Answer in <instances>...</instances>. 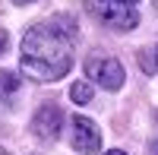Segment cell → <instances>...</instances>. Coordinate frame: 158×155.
<instances>
[{
	"label": "cell",
	"mask_w": 158,
	"mask_h": 155,
	"mask_svg": "<svg viewBox=\"0 0 158 155\" xmlns=\"http://www.w3.org/2000/svg\"><path fill=\"white\" fill-rule=\"evenodd\" d=\"M123 3H130V6H133V3H139V0H123Z\"/></svg>",
	"instance_id": "obj_12"
},
{
	"label": "cell",
	"mask_w": 158,
	"mask_h": 155,
	"mask_svg": "<svg viewBox=\"0 0 158 155\" xmlns=\"http://www.w3.org/2000/svg\"><path fill=\"white\" fill-rule=\"evenodd\" d=\"M85 6L101 25H108L114 32H130L139 25V13L123 0H85Z\"/></svg>",
	"instance_id": "obj_2"
},
{
	"label": "cell",
	"mask_w": 158,
	"mask_h": 155,
	"mask_svg": "<svg viewBox=\"0 0 158 155\" xmlns=\"http://www.w3.org/2000/svg\"><path fill=\"white\" fill-rule=\"evenodd\" d=\"M32 133L38 139H57L60 136V127H63V111L60 105H54V101H48V105H41L35 111V117H32Z\"/></svg>",
	"instance_id": "obj_5"
},
{
	"label": "cell",
	"mask_w": 158,
	"mask_h": 155,
	"mask_svg": "<svg viewBox=\"0 0 158 155\" xmlns=\"http://www.w3.org/2000/svg\"><path fill=\"white\" fill-rule=\"evenodd\" d=\"M16 89H19V76L16 73H10V70H0V95H16Z\"/></svg>",
	"instance_id": "obj_7"
},
{
	"label": "cell",
	"mask_w": 158,
	"mask_h": 155,
	"mask_svg": "<svg viewBox=\"0 0 158 155\" xmlns=\"http://www.w3.org/2000/svg\"><path fill=\"white\" fill-rule=\"evenodd\" d=\"M16 6H25V3H35V0H13Z\"/></svg>",
	"instance_id": "obj_10"
},
{
	"label": "cell",
	"mask_w": 158,
	"mask_h": 155,
	"mask_svg": "<svg viewBox=\"0 0 158 155\" xmlns=\"http://www.w3.org/2000/svg\"><path fill=\"white\" fill-rule=\"evenodd\" d=\"M6 44H10V38H6V32H3V29H0V54L6 51Z\"/></svg>",
	"instance_id": "obj_9"
},
{
	"label": "cell",
	"mask_w": 158,
	"mask_h": 155,
	"mask_svg": "<svg viewBox=\"0 0 158 155\" xmlns=\"http://www.w3.org/2000/svg\"><path fill=\"white\" fill-rule=\"evenodd\" d=\"M139 57H142V70H146V73H155V70H158V63L152 60V57H155V51H142Z\"/></svg>",
	"instance_id": "obj_8"
},
{
	"label": "cell",
	"mask_w": 158,
	"mask_h": 155,
	"mask_svg": "<svg viewBox=\"0 0 158 155\" xmlns=\"http://www.w3.org/2000/svg\"><path fill=\"white\" fill-rule=\"evenodd\" d=\"M70 146L76 149V152H98L101 149V130L95 124H92L89 117H76L70 120Z\"/></svg>",
	"instance_id": "obj_4"
},
{
	"label": "cell",
	"mask_w": 158,
	"mask_h": 155,
	"mask_svg": "<svg viewBox=\"0 0 158 155\" xmlns=\"http://www.w3.org/2000/svg\"><path fill=\"white\" fill-rule=\"evenodd\" d=\"M155 6H158V0H155Z\"/></svg>",
	"instance_id": "obj_15"
},
{
	"label": "cell",
	"mask_w": 158,
	"mask_h": 155,
	"mask_svg": "<svg viewBox=\"0 0 158 155\" xmlns=\"http://www.w3.org/2000/svg\"><path fill=\"white\" fill-rule=\"evenodd\" d=\"M85 76H89L92 82L104 86L108 92H117V89L123 86V67H120V60H114V57L92 54L85 60Z\"/></svg>",
	"instance_id": "obj_3"
},
{
	"label": "cell",
	"mask_w": 158,
	"mask_h": 155,
	"mask_svg": "<svg viewBox=\"0 0 158 155\" xmlns=\"http://www.w3.org/2000/svg\"><path fill=\"white\" fill-rule=\"evenodd\" d=\"M92 95H95V92H92L89 82H73V86H70V98L76 101V105H89Z\"/></svg>",
	"instance_id": "obj_6"
},
{
	"label": "cell",
	"mask_w": 158,
	"mask_h": 155,
	"mask_svg": "<svg viewBox=\"0 0 158 155\" xmlns=\"http://www.w3.org/2000/svg\"><path fill=\"white\" fill-rule=\"evenodd\" d=\"M0 155H10V152H6V149H0Z\"/></svg>",
	"instance_id": "obj_13"
},
{
	"label": "cell",
	"mask_w": 158,
	"mask_h": 155,
	"mask_svg": "<svg viewBox=\"0 0 158 155\" xmlns=\"http://www.w3.org/2000/svg\"><path fill=\"white\" fill-rule=\"evenodd\" d=\"M104 155H127V152H120V149H111V152H104Z\"/></svg>",
	"instance_id": "obj_11"
},
{
	"label": "cell",
	"mask_w": 158,
	"mask_h": 155,
	"mask_svg": "<svg viewBox=\"0 0 158 155\" xmlns=\"http://www.w3.org/2000/svg\"><path fill=\"white\" fill-rule=\"evenodd\" d=\"M73 67V25L70 19L35 22L22 35V73L35 82L63 79Z\"/></svg>",
	"instance_id": "obj_1"
},
{
	"label": "cell",
	"mask_w": 158,
	"mask_h": 155,
	"mask_svg": "<svg viewBox=\"0 0 158 155\" xmlns=\"http://www.w3.org/2000/svg\"><path fill=\"white\" fill-rule=\"evenodd\" d=\"M155 63H158V48H155Z\"/></svg>",
	"instance_id": "obj_14"
}]
</instances>
